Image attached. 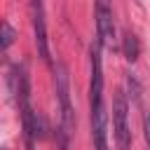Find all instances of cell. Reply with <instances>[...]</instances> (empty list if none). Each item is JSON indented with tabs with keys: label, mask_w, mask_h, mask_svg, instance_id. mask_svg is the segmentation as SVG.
Segmentation results:
<instances>
[{
	"label": "cell",
	"mask_w": 150,
	"mask_h": 150,
	"mask_svg": "<svg viewBox=\"0 0 150 150\" xmlns=\"http://www.w3.org/2000/svg\"><path fill=\"white\" fill-rule=\"evenodd\" d=\"M89 115H91L94 150H110L108 112H105V103H103V61H101L98 40H94L89 47Z\"/></svg>",
	"instance_id": "1"
},
{
	"label": "cell",
	"mask_w": 150,
	"mask_h": 150,
	"mask_svg": "<svg viewBox=\"0 0 150 150\" xmlns=\"http://www.w3.org/2000/svg\"><path fill=\"white\" fill-rule=\"evenodd\" d=\"M54 91L59 103V131H61V150H68V141L75 129V110L70 101V77L63 63L54 68Z\"/></svg>",
	"instance_id": "2"
},
{
	"label": "cell",
	"mask_w": 150,
	"mask_h": 150,
	"mask_svg": "<svg viewBox=\"0 0 150 150\" xmlns=\"http://www.w3.org/2000/svg\"><path fill=\"white\" fill-rule=\"evenodd\" d=\"M112 141L117 150H131L129 101L124 91H115V98H112Z\"/></svg>",
	"instance_id": "3"
},
{
	"label": "cell",
	"mask_w": 150,
	"mask_h": 150,
	"mask_svg": "<svg viewBox=\"0 0 150 150\" xmlns=\"http://www.w3.org/2000/svg\"><path fill=\"white\" fill-rule=\"evenodd\" d=\"M94 19H96V40L101 42V47L112 52L117 47L112 2L110 0H94Z\"/></svg>",
	"instance_id": "4"
},
{
	"label": "cell",
	"mask_w": 150,
	"mask_h": 150,
	"mask_svg": "<svg viewBox=\"0 0 150 150\" xmlns=\"http://www.w3.org/2000/svg\"><path fill=\"white\" fill-rule=\"evenodd\" d=\"M30 7V21H33V35H35V47L38 56L49 63V42H47V23H45V2L42 0H28Z\"/></svg>",
	"instance_id": "5"
},
{
	"label": "cell",
	"mask_w": 150,
	"mask_h": 150,
	"mask_svg": "<svg viewBox=\"0 0 150 150\" xmlns=\"http://www.w3.org/2000/svg\"><path fill=\"white\" fill-rule=\"evenodd\" d=\"M122 52H124V59H127V61H136V59H138V54H141L138 38H136L131 30H127V33H124V38H122Z\"/></svg>",
	"instance_id": "6"
},
{
	"label": "cell",
	"mask_w": 150,
	"mask_h": 150,
	"mask_svg": "<svg viewBox=\"0 0 150 150\" xmlns=\"http://www.w3.org/2000/svg\"><path fill=\"white\" fill-rule=\"evenodd\" d=\"M14 42V28L9 26V21H2V52H7Z\"/></svg>",
	"instance_id": "7"
},
{
	"label": "cell",
	"mask_w": 150,
	"mask_h": 150,
	"mask_svg": "<svg viewBox=\"0 0 150 150\" xmlns=\"http://www.w3.org/2000/svg\"><path fill=\"white\" fill-rule=\"evenodd\" d=\"M143 131H145V143H148V150H150V110L145 112V120H143Z\"/></svg>",
	"instance_id": "8"
},
{
	"label": "cell",
	"mask_w": 150,
	"mask_h": 150,
	"mask_svg": "<svg viewBox=\"0 0 150 150\" xmlns=\"http://www.w3.org/2000/svg\"><path fill=\"white\" fill-rule=\"evenodd\" d=\"M26 150H35V148H26Z\"/></svg>",
	"instance_id": "9"
}]
</instances>
